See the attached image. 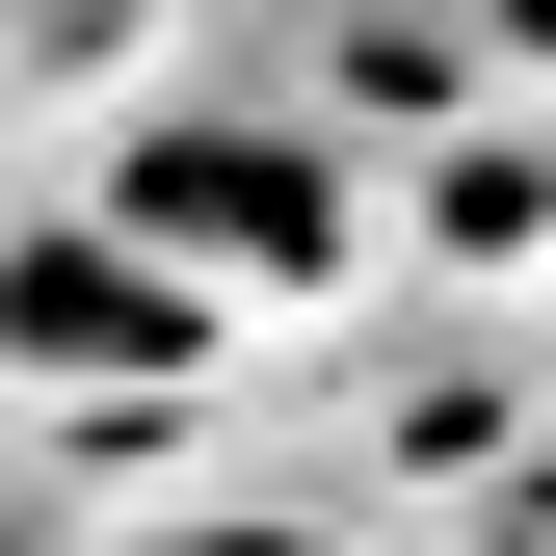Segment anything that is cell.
<instances>
[{
	"label": "cell",
	"instance_id": "1",
	"mask_svg": "<svg viewBox=\"0 0 556 556\" xmlns=\"http://www.w3.org/2000/svg\"><path fill=\"white\" fill-rule=\"evenodd\" d=\"M106 213L160 239L186 292H318V265H344V160L265 132V106H160V132L106 160Z\"/></svg>",
	"mask_w": 556,
	"mask_h": 556
},
{
	"label": "cell",
	"instance_id": "2",
	"mask_svg": "<svg viewBox=\"0 0 556 556\" xmlns=\"http://www.w3.org/2000/svg\"><path fill=\"white\" fill-rule=\"evenodd\" d=\"M186 344H213V292H186L160 239L106 213H53V239H0V371H53V397H106V371H186Z\"/></svg>",
	"mask_w": 556,
	"mask_h": 556
}]
</instances>
